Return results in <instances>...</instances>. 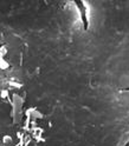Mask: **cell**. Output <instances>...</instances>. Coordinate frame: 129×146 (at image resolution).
<instances>
[{"label": "cell", "mask_w": 129, "mask_h": 146, "mask_svg": "<svg viewBox=\"0 0 129 146\" xmlns=\"http://www.w3.org/2000/svg\"><path fill=\"white\" fill-rule=\"evenodd\" d=\"M123 146H129V138L127 139V141L124 143V145H123Z\"/></svg>", "instance_id": "6da1fadb"}]
</instances>
